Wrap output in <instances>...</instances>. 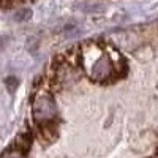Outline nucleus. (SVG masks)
<instances>
[{
    "label": "nucleus",
    "mask_w": 158,
    "mask_h": 158,
    "mask_svg": "<svg viewBox=\"0 0 158 158\" xmlns=\"http://www.w3.org/2000/svg\"><path fill=\"white\" fill-rule=\"evenodd\" d=\"M40 136H41L43 141H54L57 138V125L56 122H46L41 125V128H40Z\"/></svg>",
    "instance_id": "obj_1"
},
{
    "label": "nucleus",
    "mask_w": 158,
    "mask_h": 158,
    "mask_svg": "<svg viewBox=\"0 0 158 158\" xmlns=\"http://www.w3.org/2000/svg\"><path fill=\"white\" fill-rule=\"evenodd\" d=\"M0 5H2V3H0Z\"/></svg>",
    "instance_id": "obj_2"
}]
</instances>
